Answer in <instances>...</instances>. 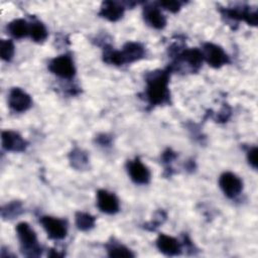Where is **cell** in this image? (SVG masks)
<instances>
[{
    "label": "cell",
    "instance_id": "6da1fadb",
    "mask_svg": "<svg viewBox=\"0 0 258 258\" xmlns=\"http://www.w3.org/2000/svg\"><path fill=\"white\" fill-rule=\"evenodd\" d=\"M168 80L169 74L164 71H155L147 75L146 98L150 105H161L168 101Z\"/></svg>",
    "mask_w": 258,
    "mask_h": 258
},
{
    "label": "cell",
    "instance_id": "7a4b0ae2",
    "mask_svg": "<svg viewBox=\"0 0 258 258\" xmlns=\"http://www.w3.org/2000/svg\"><path fill=\"white\" fill-rule=\"evenodd\" d=\"M16 232L23 254L26 256H38L41 253L35 232L27 223H19L16 227Z\"/></svg>",
    "mask_w": 258,
    "mask_h": 258
},
{
    "label": "cell",
    "instance_id": "3957f363",
    "mask_svg": "<svg viewBox=\"0 0 258 258\" xmlns=\"http://www.w3.org/2000/svg\"><path fill=\"white\" fill-rule=\"evenodd\" d=\"M51 73L62 79H71L76 74V68L72 57L68 54H62L54 57L48 64Z\"/></svg>",
    "mask_w": 258,
    "mask_h": 258
},
{
    "label": "cell",
    "instance_id": "277c9868",
    "mask_svg": "<svg viewBox=\"0 0 258 258\" xmlns=\"http://www.w3.org/2000/svg\"><path fill=\"white\" fill-rule=\"evenodd\" d=\"M40 223L50 239L60 240L67 236L68 227L64 220L43 216L40 218Z\"/></svg>",
    "mask_w": 258,
    "mask_h": 258
},
{
    "label": "cell",
    "instance_id": "5b68a950",
    "mask_svg": "<svg viewBox=\"0 0 258 258\" xmlns=\"http://www.w3.org/2000/svg\"><path fill=\"white\" fill-rule=\"evenodd\" d=\"M202 53L206 61L213 68H221L229 62V57L224 49L214 43H206Z\"/></svg>",
    "mask_w": 258,
    "mask_h": 258
},
{
    "label": "cell",
    "instance_id": "8992f818",
    "mask_svg": "<svg viewBox=\"0 0 258 258\" xmlns=\"http://www.w3.org/2000/svg\"><path fill=\"white\" fill-rule=\"evenodd\" d=\"M219 184L228 198L237 197L243 188L242 180L232 172H224L220 176Z\"/></svg>",
    "mask_w": 258,
    "mask_h": 258
},
{
    "label": "cell",
    "instance_id": "52a82bcc",
    "mask_svg": "<svg viewBox=\"0 0 258 258\" xmlns=\"http://www.w3.org/2000/svg\"><path fill=\"white\" fill-rule=\"evenodd\" d=\"M30 96L19 88H13L8 97L9 107L15 112H25L31 106Z\"/></svg>",
    "mask_w": 258,
    "mask_h": 258
},
{
    "label": "cell",
    "instance_id": "ba28073f",
    "mask_svg": "<svg viewBox=\"0 0 258 258\" xmlns=\"http://www.w3.org/2000/svg\"><path fill=\"white\" fill-rule=\"evenodd\" d=\"M127 170L130 178L138 184H146L150 180L149 169L141 162L139 158L129 160L127 162Z\"/></svg>",
    "mask_w": 258,
    "mask_h": 258
},
{
    "label": "cell",
    "instance_id": "9c48e42d",
    "mask_svg": "<svg viewBox=\"0 0 258 258\" xmlns=\"http://www.w3.org/2000/svg\"><path fill=\"white\" fill-rule=\"evenodd\" d=\"M97 206L106 214H115L119 211V201L117 197L105 189H100L97 192Z\"/></svg>",
    "mask_w": 258,
    "mask_h": 258
},
{
    "label": "cell",
    "instance_id": "30bf717a",
    "mask_svg": "<svg viewBox=\"0 0 258 258\" xmlns=\"http://www.w3.org/2000/svg\"><path fill=\"white\" fill-rule=\"evenodd\" d=\"M2 146L8 151L21 152L26 148V141L14 131H3Z\"/></svg>",
    "mask_w": 258,
    "mask_h": 258
},
{
    "label": "cell",
    "instance_id": "8fae6325",
    "mask_svg": "<svg viewBox=\"0 0 258 258\" xmlns=\"http://www.w3.org/2000/svg\"><path fill=\"white\" fill-rule=\"evenodd\" d=\"M122 62L128 63L141 59L145 55L144 47L137 42H128L120 51Z\"/></svg>",
    "mask_w": 258,
    "mask_h": 258
},
{
    "label": "cell",
    "instance_id": "7c38bea8",
    "mask_svg": "<svg viewBox=\"0 0 258 258\" xmlns=\"http://www.w3.org/2000/svg\"><path fill=\"white\" fill-rule=\"evenodd\" d=\"M156 246L160 252L168 256L178 255L180 253V245L178 241L171 237L164 234H160L156 240Z\"/></svg>",
    "mask_w": 258,
    "mask_h": 258
},
{
    "label": "cell",
    "instance_id": "4fadbf2b",
    "mask_svg": "<svg viewBox=\"0 0 258 258\" xmlns=\"http://www.w3.org/2000/svg\"><path fill=\"white\" fill-rule=\"evenodd\" d=\"M143 16L144 20L148 25H150L153 28L161 29L165 26L166 20L164 15L161 13V11L155 7V6H146L143 9Z\"/></svg>",
    "mask_w": 258,
    "mask_h": 258
},
{
    "label": "cell",
    "instance_id": "5bb4252c",
    "mask_svg": "<svg viewBox=\"0 0 258 258\" xmlns=\"http://www.w3.org/2000/svg\"><path fill=\"white\" fill-rule=\"evenodd\" d=\"M124 13V7L114 1H105L102 3L100 15L109 21H117L119 20Z\"/></svg>",
    "mask_w": 258,
    "mask_h": 258
},
{
    "label": "cell",
    "instance_id": "9a60e30c",
    "mask_svg": "<svg viewBox=\"0 0 258 258\" xmlns=\"http://www.w3.org/2000/svg\"><path fill=\"white\" fill-rule=\"evenodd\" d=\"M7 29L15 38H22L29 34V24L24 19H14L8 24Z\"/></svg>",
    "mask_w": 258,
    "mask_h": 258
},
{
    "label": "cell",
    "instance_id": "2e32d148",
    "mask_svg": "<svg viewBox=\"0 0 258 258\" xmlns=\"http://www.w3.org/2000/svg\"><path fill=\"white\" fill-rule=\"evenodd\" d=\"M179 59L182 60L183 62H186L192 69H197L201 66L204 57H203V53L199 49L190 48L182 51L179 54Z\"/></svg>",
    "mask_w": 258,
    "mask_h": 258
},
{
    "label": "cell",
    "instance_id": "e0dca14e",
    "mask_svg": "<svg viewBox=\"0 0 258 258\" xmlns=\"http://www.w3.org/2000/svg\"><path fill=\"white\" fill-rule=\"evenodd\" d=\"M29 35L34 41L41 42L46 39L47 30L41 22L34 21L31 24H29Z\"/></svg>",
    "mask_w": 258,
    "mask_h": 258
},
{
    "label": "cell",
    "instance_id": "ac0fdd59",
    "mask_svg": "<svg viewBox=\"0 0 258 258\" xmlns=\"http://www.w3.org/2000/svg\"><path fill=\"white\" fill-rule=\"evenodd\" d=\"M95 218L87 213L79 212L76 214V225L81 231L91 230L95 226Z\"/></svg>",
    "mask_w": 258,
    "mask_h": 258
},
{
    "label": "cell",
    "instance_id": "d6986e66",
    "mask_svg": "<svg viewBox=\"0 0 258 258\" xmlns=\"http://www.w3.org/2000/svg\"><path fill=\"white\" fill-rule=\"evenodd\" d=\"M107 252L110 257H133L134 254L125 246L117 243H110L107 246Z\"/></svg>",
    "mask_w": 258,
    "mask_h": 258
},
{
    "label": "cell",
    "instance_id": "ffe728a7",
    "mask_svg": "<svg viewBox=\"0 0 258 258\" xmlns=\"http://www.w3.org/2000/svg\"><path fill=\"white\" fill-rule=\"evenodd\" d=\"M22 212V207L19 202H12L2 208L1 214L4 219H11L18 216Z\"/></svg>",
    "mask_w": 258,
    "mask_h": 258
},
{
    "label": "cell",
    "instance_id": "44dd1931",
    "mask_svg": "<svg viewBox=\"0 0 258 258\" xmlns=\"http://www.w3.org/2000/svg\"><path fill=\"white\" fill-rule=\"evenodd\" d=\"M1 58L5 61H10L14 55V44L9 39L1 40Z\"/></svg>",
    "mask_w": 258,
    "mask_h": 258
},
{
    "label": "cell",
    "instance_id": "7402d4cb",
    "mask_svg": "<svg viewBox=\"0 0 258 258\" xmlns=\"http://www.w3.org/2000/svg\"><path fill=\"white\" fill-rule=\"evenodd\" d=\"M71 161L75 167L82 168L87 164L88 158H87V155L82 150L76 149L71 154Z\"/></svg>",
    "mask_w": 258,
    "mask_h": 258
},
{
    "label": "cell",
    "instance_id": "603a6c76",
    "mask_svg": "<svg viewBox=\"0 0 258 258\" xmlns=\"http://www.w3.org/2000/svg\"><path fill=\"white\" fill-rule=\"evenodd\" d=\"M159 5L170 12H176L180 8V3L177 1H162L159 2Z\"/></svg>",
    "mask_w": 258,
    "mask_h": 258
},
{
    "label": "cell",
    "instance_id": "cb8c5ba5",
    "mask_svg": "<svg viewBox=\"0 0 258 258\" xmlns=\"http://www.w3.org/2000/svg\"><path fill=\"white\" fill-rule=\"evenodd\" d=\"M247 159L253 168H257V148L252 147L247 152Z\"/></svg>",
    "mask_w": 258,
    "mask_h": 258
}]
</instances>
